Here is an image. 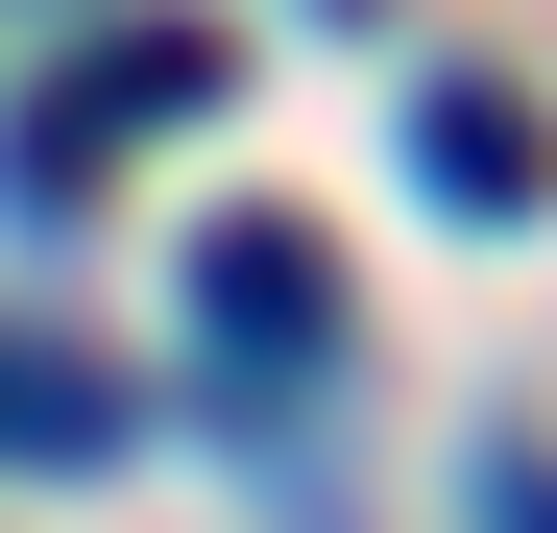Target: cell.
<instances>
[{
    "mask_svg": "<svg viewBox=\"0 0 557 533\" xmlns=\"http://www.w3.org/2000/svg\"><path fill=\"white\" fill-rule=\"evenodd\" d=\"M412 195L436 219H533L557 195V122L509 98V73H436V98H412Z\"/></svg>",
    "mask_w": 557,
    "mask_h": 533,
    "instance_id": "obj_3",
    "label": "cell"
},
{
    "mask_svg": "<svg viewBox=\"0 0 557 533\" xmlns=\"http://www.w3.org/2000/svg\"><path fill=\"white\" fill-rule=\"evenodd\" d=\"M485 533H557V461H485Z\"/></svg>",
    "mask_w": 557,
    "mask_h": 533,
    "instance_id": "obj_5",
    "label": "cell"
},
{
    "mask_svg": "<svg viewBox=\"0 0 557 533\" xmlns=\"http://www.w3.org/2000/svg\"><path fill=\"white\" fill-rule=\"evenodd\" d=\"M195 364H243V388H315L339 364V243L315 219H219L195 243Z\"/></svg>",
    "mask_w": 557,
    "mask_h": 533,
    "instance_id": "obj_1",
    "label": "cell"
},
{
    "mask_svg": "<svg viewBox=\"0 0 557 533\" xmlns=\"http://www.w3.org/2000/svg\"><path fill=\"white\" fill-rule=\"evenodd\" d=\"M0 461H122V388L73 339H25V315H0Z\"/></svg>",
    "mask_w": 557,
    "mask_h": 533,
    "instance_id": "obj_4",
    "label": "cell"
},
{
    "mask_svg": "<svg viewBox=\"0 0 557 533\" xmlns=\"http://www.w3.org/2000/svg\"><path fill=\"white\" fill-rule=\"evenodd\" d=\"M219 98H243V49H219V25H98V49H73V98H49V146L98 170V146H146V122H219Z\"/></svg>",
    "mask_w": 557,
    "mask_h": 533,
    "instance_id": "obj_2",
    "label": "cell"
}]
</instances>
